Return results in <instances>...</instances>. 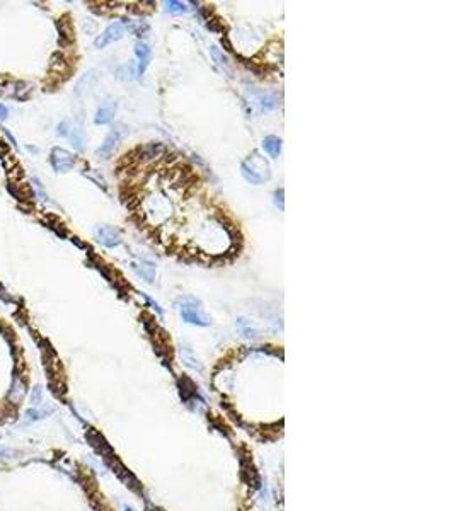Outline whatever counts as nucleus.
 <instances>
[{"label": "nucleus", "mask_w": 455, "mask_h": 511, "mask_svg": "<svg viewBox=\"0 0 455 511\" xmlns=\"http://www.w3.org/2000/svg\"><path fill=\"white\" fill-rule=\"evenodd\" d=\"M97 241H99L104 247H116L121 244V233L118 228L109 227V225H104V227H99L96 230Z\"/></svg>", "instance_id": "obj_6"}, {"label": "nucleus", "mask_w": 455, "mask_h": 511, "mask_svg": "<svg viewBox=\"0 0 455 511\" xmlns=\"http://www.w3.org/2000/svg\"><path fill=\"white\" fill-rule=\"evenodd\" d=\"M14 455H16V452H14V450L7 448V447H0V457H2V458H11Z\"/></svg>", "instance_id": "obj_18"}, {"label": "nucleus", "mask_w": 455, "mask_h": 511, "mask_svg": "<svg viewBox=\"0 0 455 511\" xmlns=\"http://www.w3.org/2000/svg\"><path fill=\"white\" fill-rule=\"evenodd\" d=\"M275 205L278 206L280 210H285V203H283V189H276L275 191Z\"/></svg>", "instance_id": "obj_17"}, {"label": "nucleus", "mask_w": 455, "mask_h": 511, "mask_svg": "<svg viewBox=\"0 0 455 511\" xmlns=\"http://www.w3.org/2000/svg\"><path fill=\"white\" fill-rule=\"evenodd\" d=\"M6 135H7V137H9V140H11V142L14 143V147H17V143H16V138H14V137H12V135H11V131H9V130H6Z\"/></svg>", "instance_id": "obj_20"}, {"label": "nucleus", "mask_w": 455, "mask_h": 511, "mask_svg": "<svg viewBox=\"0 0 455 511\" xmlns=\"http://www.w3.org/2000/svg\"><path fill=\"white\" fill-rule=\"evenodd\" d=\"M241 172L244 176V179L251 184H262L264 181L270 179L271 171H270V164L264 157H261L259 153L254 152L251 153L249 157H246L241 164Z\"/></svg>", "instance_id": "obj_1"}, {"label": "nucleus", "mask_w": 455, "mask_h": 511, "mask_svg": "<svg viewBox=\"0 0 455 511\" xmlns=\"http://www.w3.org/2000/svg\"><path fill=\"white\" fill-rule=\"evenodd\" d=\"M50 162L56 172H67L75 166V157H73V153L68 152V150L56 147L51 150Z\"/></svg>", "instance_id": "obj_4"}, {"label": "nucleus", "mask_w": 455, "mask_h": 511, "mask_svg": "<svg viewBox=\"0 0 455 511\" xmlns=\"http://www.w3.org/2000/svg\"><path fill=\"white\" fill-rule=\"evenodd\" d=\"M126 135V128L123 125H120V126H116V128H112L111 130V133L107 135L106 140H104V143L101 145L99 150H97V155H101L102 159H107L111 155L112 152L116 150V147L120 145V142L123 140V137Z\"/></svg>", "instance_id": "obj_5"}, {"label": "nucleus", "mask_w": 455, "mask_h": 511, "mask_svg": "<svg viewBox=\"0 0 455 511\" xmlns=\"http://www.w3.org/2000/svg\"><path fill=\"white\" fill-rule=\"evenodd\" d=\"M125 511H133V509H131V508H125Z\"/></svg>", "instance_id": "obj_21"}, {"label": "nucleus", "mask_w": 455, "mask_h": 511, "mask_svg": "<svg viewBox=\"0 0 455 511\" xmlns=\"http://www.w3.org/2000/svg\"><path fill=\"white\" fill-rule=\"evenodd\" d=\"M210 53H212V58H213V62L217 63L218 67L223 70V72H227L229 75H231V63H229V58H227V55H225L222 50H218L217 46H212V50H210Z\"/></svg>", "instance_id": "obj_14"}, {"label": "nucleus", "mask_w": 455, "mask_h": 511, "mask_svg": "<svg viewBox=\"0 0 455 511\" xmlns=\"http://www.w3.org/2000/svg\"><path fill=\"white\" fill-rule=\"evenodd\" d=\"M43 399H45V392H43V388H41L40 385L32 388V392H31V396H29V401H31L32 407H40V406H43Z\"/></svg>", "instance_id": "obj_15"}, {"label": "nucleus", "mask_w": 455, "mask_h": 511, "mask_svg": "<svg viewBox=\"0 0 455 511\" xmlns=\"http://www.w3.org/2000/svg\"><path fill=\"white\" fill-rule=\"evenodd\" d=\"M26 394H27L26 383L22 382L21 377H17V375H16V377H14V380H12L11 390H9V401H11L12 404H21V402L24 401Z\"/></svg>", "instance_id": "obj_7"}, {"label": "nucleus", "mask_w": 455, "mask_h": 511, "mask_svg": "<svg viewBox=\"0 0 455 511\" xmlns=\"http://www.w3.org/2000/svg\"><path fill=\"white\" fill-rule=\"evenodd\" d=\"M125 31H126V26L123 24V22H112V24L107 26L106 29L96 37L94 46H96V48H104V46L121 40L125 34Z\"/></svg>", "instance_id": "obj_3"}, {"label": "nucleus", "mask_w": 455, "mask_h": 511, "mask_svg": "<svg viewBox=\"0 0 455 511\" xmlns=\"http://www.w3.org/2000/svg\"><path fill=\"white\" fill-rule=\"evenodd\" d=\"M256 104L259 106L261 112L271 111V109H275V107H278V97H276V94H270V92L259 94V96H256Z\"/></svg>", "instance_id": "obj_12"}, {"label": "nucleus", "mask_w": 455, "mask_h": 511, "mask_svg": "<svg viewBox=\"0 0 455 511\" xmlns=\"http://www.w3.org/2000/svg\"><path fill=\"white\" fill-rule=\"evenodd\" d=\"M179 312L182 319L189 324H196V326H208V319L203 316L201 308L198 307V303L193 302V300H184L179 307Z\"/></svg>", "instance_id": "obj_2"}, {"label": "nucleus", "mask_w": 455, "mask_h": 511, "mask_svg": "<svg viewBox=\"0 0 455 511\" xmlns=\"http://www.w3.org/2000/svg\"><path fill=\"white\" fill-rule=\"evenodd\" d=\"M166 9L171 14H184L187 12V7L184 2H177V0H169L166 2Z\"/></svg>", "instance_id": "obj_16"}, {"label": "nucleus", "mask_w": 455, "mask_h": 511, "mask_svg": "<svg viewBox=\"0 0 455 511\" xmlns=\"http://www.w3.org/2000/svg\"><path fill=\"white\" fill-rule=\"evenodd\" d=\"M115 114H116V102H104V104L96 111L94 123L96 125H107L109 121H112Z\"/></svg>", "instance_id": "obj_8"}, {"label": "nucleus", "mask_w": 455, "mask_h": 511, "mask_svg": "<svg viewBox=\"0 0 455 511\" xmlns=\"http://www.w3.org/2000/svg\"><path fill=\"white\" fill-rule=\"evenodd\" d=\"M131 266H133L135 273L138 276H142V278L145 281H148V283H152L154 278H156V266H154V262L142 261V262H133Z\"/></svg>", "instance_id": "obj_11"}, {"label": "nucleus", "mask_w": 455, "mask_h": 511, "mask_svg": "<svg viewBox=\"0 0 455 511\" xmlns=\"http://www.w3.org/2000/svg\"><path fill=\"white\" fill-rule=\"evenodd\" d=\"M262 148H264V152L268 153L270 157H273V159L278 157L281 152V140L278 137H275V135H270V137H266L262 140Z\"/></svg>", "instance_id": "obj_13"}, {"label": "nucleus", "mask_w": 455, "mask_h": 511, "mask_svg": "<svg viewBox=\"0 0 455 511\" xmlns=\"http://www.w3.org/2000/svg\"><path fill=\"white\" fill-rule=\"evenodd\" d=\"M53 412V407L50 406H40V407H31V409L26 411L24 414V424H31V423H36L40 419H45Z\"/></svg>", "instance_id": "obj_10"}, {"label": "nucleus", "mask_w": 455, "mask_h": 511, "mask_svg": "<svg viewBox=\"0 0 455 511\" xmlns=\"http://www.w3.org/2000/svg\"><path fill=\"white\" fill-rule=\"evenodd\" d=\"M135 55H137V58H138V75H143V72L147 70L148 63H150V58H152V51H150V48L145 43L138 41V43L135 45Z\"/></svg>", "instance_id": "obj_9"}, {"label": "nucleus", "mask_w": 455, "mask_h": 511, "mask_svg": "<svg viewBox=\"0 0 455 511\" xmlns=\"http://www.w3.org/2000/svg\"><path fill=\"white\" fill-rule=\"evenodd\" d=\"M9 116V109L4 104H0V120H6Z\"/></svg>", "instance_id": "obj_19"}]
</instances>
